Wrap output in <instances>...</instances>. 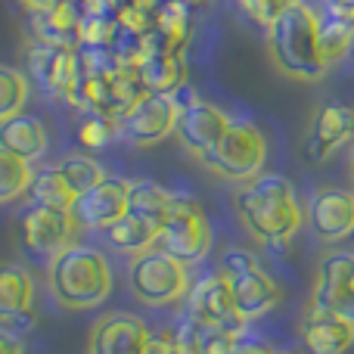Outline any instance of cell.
<instances>
[{
  "instance_id": "cell-1",
  "label": "cell",
  "mask_w": 354,
  "mask_h": 354,
  "mask_svg": "<svg viewBox=\"0 0 354 354\" xmlns=\"http://www.w3.org/2000/svg\"><path fill=\"white\" fill-rule=\"evenodd\" d=\"M236 214L243 227L268 245H283L301 230L308 221L295 187L283 174H258L236 189Z\"/></svg>"
},
{
  "instance_id": "cell-2",
  "label": "cell",
  "mask_w": 354,
  "mask_h": 354,
  "mask_svg": "<svg viewBox=\"0 0 354 354\" xmlns=\"http://www.w3.org/2000/svg\"><path fill=\"white\" fill-rule=\"evenodd\" d=\"M317 22L320 12L308 6L305 0L292 3L283 16L264 28L270 62L292 81H320L326 75V62L320 56L317 44Z\"/></svg>"
},
{
  "instance_id": "cell-3",
  "label": "cell",
  "mask_w": 354,
  "mask_h": 354,
  "mask_svg": "<svg viewBox=\"0 0 354 354\" xmlns=\"http://www.w3.org/2000/svg\"><path fill=\"white\" fill-rule=\"evenodd\" d=\"M47 283L56 305L66 311H91L112 292V264L97 245L72 243L50 261Z\"/></svg>"
},
{
  "instance_id": "cell-4",
  "label": "cell",
  "mask_w": 354,
  "mask_h": 354,
  "mask_svg": "<svg viewBox=\"0 0 354 354\" xmlns=\"http://www.w3.org/2000/svg\"><path fill=\"white\" fill-rule=\"evenodd\" d=\"M221 274L227 277L233 292V305L236 314L249 324L264 314H270L283 299V289L277 286V280L264 270V264L258 261V255H252L249 249L230 245L221 255Z\"/></svg>"
},
{
  "instance_id": "cell-5",
  "label": "cell",
  "mask_w": 354,
  "mask_h": 354,
  "mask_svg": "<svg viewBox=\"0 0 354 354\" xmlns=\"http://www.w3.org/2000/svg\"><path fill=\"white\" fill-rule=\"evenodd\" d=\"M199 162L208 171L224 177V180L245 183L264 171V162H268V137L261 134L258 124L233 118L230 128L224 131V137H221L205 156H199Z\"/></svg>"
},
{
  "instance_id": "cell-6",
  "label": "cell",
  "mask_w": 354,
  "mask_h": 354,
  "mask_svg": "<svg viewBox=\"0 0 354 354\" xmlns=\"http://www.w3.org/2000/svg\"><path fill=\"white\" fill-rule=\"evenodd\" d=\"M131 292L149 308H165L180 301L189 292V268L162 249H149L134 255L128 270Z\"/></svg>"
},
{
  "instance_id": "cell-7",
  "label": "cell",
  "mask_w": 354,
  "mask_h": 354,
  "mask_svg": "<svg viewBox=\"0 0 354 354\" xmlns=\"http://www.w3.org/2000/svg\"><path fill=\"white\" fill-rule=\"evenodd\" d=\"M156 249L168 252L187 268L199 264L212 252V224H208V214L202 212L199 202L187 199V196H174L171 212L165 214L159 227Z\"/></svg>"
},
{
  "instance_id": "cell-8",
  "label": "cell",
  "mask_w": 354,
  "mask_h": 354,
  "mask_svg": "<svg viewBox=\"0 0 354 354\" xmlns=\"http://www.w3.org/2000/svg\"><path fill=\"white\" fill-rule=\"evenodd\" d=\"M75 233H78V224L72 212L28 205L19 214V243L35 261H53L62 249L75 243Z\"/></svg>"
},
{
  "instance_id": "cell-9",
  "label": "cell",
  "mask_w": 354,
  "mask_h": 354,
  "mask_svg": "<svg viewBox=\"0 0 354 354\" xmlns=\"http://www.w3.org/2000/svg\"><path fill=\"white\" fill-rule=\"evenodd\" d=\"M183 317L193 320L196 326H218V330H230V333H243L245 320L236 314L233 305V292L227 277L221 274H208L199 283L189 286V292L183 295Z\"/></svg>"
},
{
  "instance_id": "cell-10",
  "label": "cell",
  "mask_w": 354,
  "mask_h": 354,
  "mask_svg": "<svg viewBox=\"0 0 354 354\" xmlns=\"http://www.w3.org/2000/svg\"><path fill=\"white\" fill-rule=\"evenodd\" d=\"M177 118H180V106L174 97L165 93H143L122 118H118V131L131 147H156L165 137L177 131Z\"/></svg>"
},
{
  "instance_id": "cell-11",
  "label": "cell",
  "mask_w": 354,
  "mask_h": 354,
  "mask_svg": "<svg viewBox=\"0 0 354 354\" xmlns=\"http://www.w3.org/2000/svg\"><path fill=\"white\" fill-rule=\"evenodd\" d=\"M354 140V109L345 103H324L314 112L308 134L301 140V156L305 162H326L333 153H339L342 147H348Z\"/></svg>"
},
{
  "instance_id": "cell-12",
  "label": "cell",
  "mask_w": 354,
  "mask_h": 354,
  "mask_svg": "<svg viewBox=\"0 0 354 354\" xmlns=\"http://www.w3.org/2000/svg\"><path fill=\"white\" fill-rule=\"evenodd\" d=\"M28 75L50 93V97L66 103L75 78H78V50L75 47H53V44L28 41L25 47Z\"/></svg>"
},
{
  "instance_id": "cell-13",
  "label": "cell",
  "mask_w": 354,
  "mask_h": 354,
  "mask_svg": "<svg viewBox=\"0 0 354 354\" xmlns=\"http://www.w3.org/2000/svg\"><path fill=\"white\" fill-rule=\"evenodd\" d=\"M354 301V252L333 249L320 258L317 280H314L311 311H336L345 314Z\"/></svg>"
},
{
  "instance_id": "cell-14",
  "label": "cell",
  "mask_w": 354,
  "mask_h": 354,
  "mask_svg": "<svg viewBox=\"0 0 354 354\" xmlns=\"http://www.w3.org/2000/svg\"><path fill=\"white\" fill-rule=\"evenodd\" d=\"M0 326L16 336L35 326V277L19 261H0Z\"/></svg>"
},
{
  "instance_id": "cell-15",
  "label": "cell",
  "mask_w": 354,
  "mask_h": 354,
  "mask_svg": "<svg viewBox=\"0 0 354 354\" xmlns=\"http://www.w3.org/2000/svg\"><path fill=\"white\" fill-rule=\"evenodd\" d=\"M124 214H128V180L124 177H106L103 183L81 193L72 205L78 230H106Z\"/></svg>"
},
{
  "instance_id": "cell-16",
  "label": "cell",
  "mask_w": 354,
  "mask_h": 354,
  "mask_svg": "<svg viewBox=\"0 0 354 354\" xmlns=\"http://www.w3.org/2000/svg\"><path fill=\"white\" fill-rule=\"evenodd\" d=\"M308 224L324 243H342L354 236V193L342 187H326L311 196Z\"/></svg>"
},
{
  "instance_id": "cell-17",
  "label": "cell",
  "mask_w": 354,
  "mask_h": 354,
  "mask_svg": "<svg viewBox=\"0 0 354 354\" xmlns=\"http://www.w3.org/2000/svg\"><path fill=\"white\" fill-rule=\"evenodd\" d=\"M230 122L233 118L227 115L221 106L208 103V100H196V103H189L180 109L174 137L180 140L183 149H189V153L199 159V156H205L208 149L224 137V131L230 128Z\"/></svg>"
},
{
  "instance_id": "cell-18",
  "label": "cell",
  "mask_w": 354,
  "mask_h": 354,
  "mask_svg": "<svg viewBox=\"0 0 354 354\" xmlns=\"http://www.w3.org/2000/svg\"><path fill=\"white\" fill-rule=\"evenodd\" d=\"M147 336V324L134 314H103L91 330V354H140Z\"/></svg>"
},
{
  "instance_id": "cell-19",
  "label": "cell",
  "mask_w": 354,
  "mask_h": 354,
  "mask_svg": "<svg viewBox=\"0 0 354 354\" xmlns=\"http://www.w3.org/2000/svg\"><path fill=\"white\" fill-rule=\"evenodd\" d=\"M301 342L308 354H348L354 348V324L336 311H311L301 320Z\"/></svg>"
},
{
  "instance_id": "cell-20",
  "label": "cell",
  "mask_w": 354,
  "mask_h": 354,
  "mask_svg": "<svg viewBox=\"0 0 354 354\" xmlns=\"http://www.w3.org/2000/svg\"><path fill=\"white\" fill-rule=\"evenodd\" d=\"M134 72L147 93H165V97H171V93H177L187 84V59H183V53H171V50L143 53L140 62L134 66Z\"/></svg>"
},
{
  "instance_id": "cell-21",
  "label": "cell",
  "mask_w": 354,
  "mask_h": 354,
  "mask_svg": "<svg viewBox=\"0 0 354 354\" xmlns=\"http://www.w3.org/2000/svg\"><path fill=\"white\" fill-rule=\"evenodd\" d=\"M81 22V10L72 0H59L53 10L28 12V41L53 44V47H75V31Z\"/></svg>"
},
{
  "instance_id": "cell-22",
  "label": "cell",
  "mask_w": 354,
  "mask_h": 354,
  "mask_svg": "<svg viewBox=\"0 0 354 354\" xmlns=\"http://www.w3.org/2000/svg\"><path fill=\"white\" fill-rule=\"evenodd\" d=\"M47 124H44L41 115L35 112H19V115L0 122V147H6L10 153L22 156V159L35 162L47 153Z\"/></svg>"
},
{
  "instance_id": "cell-23",
  "label": "cell",
  "mask_w": 354,
  "mask_h": 354,
  "mask_svg": "<svg viewBox=\"0 0 354 354\" xmlns=\"http://www.w3.org/2000/svg\"><path fill=\"white\" fill-rule=\"evenodd\" d=\"M106 239H109L112 249L128 252V255H140V252L156 249L159 224L147 218H137V214H124L112 227H106Z\"/></svg>"
},
{
  "instance_id": "cell-24",
  "label": "cell",
  "mask_w": 354,
  "mask_h": 354,
  "mask_svg": "<svg viewBox=\"0 0 354 354\" xmlns=\"http://www.w3.org/2000/svg\"><path fill=\"white\" fill-rule=\"evenodd\" d=\"M317 44H320V56H324L326 66L342 62L354 47V19L324 10L317 22Z\"/></svg>"
},
{
  "instance_id": "cell-25",
  "label": "cell",
  "mask_w": 354,
  "mask_h": 354,
  "mask_svg": "<svg viewBox=\"0 0 354 354\" xmlns=\"http://www.w3.org/2000/svg\"><path fill=\"white\" fill-rule=\"evenodd\" d=\"M174 205V193L156 180H128V214L156 221L162 227L165 214Z\"/></svg>"
},
{
  "instance_id": "cell-26",
  "label": "cell",
  "mask_w": 354,
  "mask_h": 354,
  "mask_svg": "<svg viewBox=\"0 0 354 354\" xmlns=\"http://www.w3.org/2000/svg\"><path fill=\"white\" fill-rule=\"evenodd\" d=\"M28 199H31V205L56 208V212H72L78 196H75V189L66 183V177L59 174V168L50 165V168L35 171L31 187H28Z\"/></svg>"
},
{
  "instance_id": "cell-27",
  "label": "cell",
  "mask_w": 354,
  "mask_h": 354,
  "mask_svg": "<svg viewBox=\"0 0 354 354\" xmlns=\"http://www.w3.org/2000/svg\"><path fill=\"white\" fill-rule=\"evenodd\" d=\"M31 177H35V168H31L28 159H22V156L10 153L6 147H0V205L28 196Z\"/></svg>"
},
{
  "instance_id": "cell-28",
  "label": "cell",
  "mask_w": 354,
  "mask_h": 354,
  "mask_svg": "<svg viewBox=\"0 0 354 354\" xmlns=\"http://www.w3.org/2000/svg\"><path fill=\"white\" fill-rule=\"evenodd\" d=\"M28 93H31L28 75L0 62V122L19 115L25 109V103H28Z\"/></svg>"
},
{
  "instance_id": "cell-29",
  "label": "cell",
  "mask_w": 354,
  "mask_h": 354,
  "mask_svg": "<svg viewBox=\"0 0 354 354\" xmlns=\"http://www.w3.org/2000/svg\"><path fill=\"white\" fill-rule=\"evenodd\" d=\"M56 168H59V174L66 177L68 187L75 189V196L87 193L91 187H97V183L106 180L103 165H100L97 159H91V156H66V159L56 162Z\"/></svg>"
},
{
  "instance_id": "cell-30",
  "label": "cell",
  "mask_w": 354,
  "mask_h": 354,
  "mask_svg": "<svg viewBox=\"0 0 354 354\" xmlns=\"http://www.w3.org/2000/svg\"><path fill=\"white\" fill-rule=\"evenodd\" d=\"M122 134L118 131V118L103 115V112H84L78 122V143L84 149H106L115 137Z\"/></svg>"
},
{
  "instance_id": "cell-31",
  "label": "cell",
  "mask_w": 354,
  "mask_h": 354,
  "mask_svg": "<svg viewBox=\"0 0 354 354\" xmlns=\"http://www.w3.org/2000/svg\"><path fill=\"white\" fill-rule=\"evenodd\" d=\"M115 16L112 12H93L81 16L78 31H75V47H112L115 37Z\"/></svg>"
},
{
  "instance_id": "cell-32",
  "label": "cell",
  "mask_w": 354,
  "mask_h": 354,
  "mask_svg": "<svg viewBox=\"0 0 354 354\" xmlns=\"http://www.w3.org/2000/svg\"><path fill=\"white\" fill-rule=\"evenodd\" d=\"M239 336L243 333H230V330H218V326H202L199 336H196V345L193 348L199 354H233V348H236Z\"/></svg>"
},
{
  "instance_id": "cell-33",
  "label": "cell",
  "mask_w": 354,
  "mask_h": 354,
  "mask_svg": "<svg viewBox=\"0 0 354 354\" xmlns=\"http://www.w3.org/2000/svg\"><path fill=\"white\" fill-rule=\"evenodd\" d=\"M236 3L252 22L268 28L277 16H283V12H286L292 3H299V0H236Z\"/></svg>"
},
{
  "instance_id": "cell-34",
  "label": "cell",
  "mask_w": 354,
  "mask_h": 354,
  "mask_svg": "<svg viewBox=\"0 0 354 354\" xmlns=\"http://www.w3.org/2000/svg\"><path fill=\"white\" fill-rule=\"evenodd\" d=\"M187 345L177 339V333L168 326V330H156L147 336V345H143L140 354H183Z\"/></svg>"
},
{
  "instance_id": "cell-35",
  "label": "cell",
  "mask_w": 354,
  "mask_h": 354,
  "mask_svg": "<svg viewBox=\"0 0 354 354\" xmlns=\"http://www.w3.org/2000/svg\"><path fill=\"white\" fill-rule=\"evenodd\" d=\"M0 354H25V348H22V336H16L12 330L0 326Z\"/></svg>"
},
{
  "instance_id": "cell-36",
  "label": "cell",
  "mask_w": 354,
  "mask_h": 354,
  "mask_svg": "<svg viewBox=\"0 0 354 354\" xmlns=\"http://www.w3.org/2000/svg\"><path fill=\"white\" fill-rule=\"evenodd\" d=\"M233 354H270V348H264L261 342H252V339L239 336L236 348H233Z\"/></svg>"
},
{
  "instance_id": "cell-37",
  "label": "cell",
  "mask_w": 354,
  "mask_h": 354,
  "mask_svg": "<svg viewBox=\"0 0 354 354\" xmlns=\"http://www.w3.org/2000/svg\"><path fill=\"white\" fill-rule=\"evenodd\" d=\"M326 12H339V16H354V0H324Z\"/></svg>"
},
{
  "instance_id": "cell-38",
  "label": "cell",
  "mask_w": 354,
  "mask_h": 354,
  "mask_svg": "<svg viewBox=\"0 0 354 354\" xmlns=\"http://www.w3.org/2000/svg\"><path fill=\"white\" fill-rule=\"evenodd\" d=\"M25 12H44V10H53L59 0H16Z\"/></svg>"
},
{
  "instance_id": "cell-39",
  "label": "cell",
  "mask_w": 354,
  "mask_h": 354,
  "mask_svg": "<svg viewBox=\"0 0 354 354\" xmlns=\"http://www.w3.org/2000/svg\"><path fill=\"white\" fill-rule=\"evenodd\" d=\"M345 317H348V320H351V324H354V301H351V305H348V308H345Z\"/></svg>"
},
{
  "instance_id": "cell-40",
  "label": "cell",
  "mask_w": 354,
  "mask_h": 354,
  "mask_svg": "<svg viewBox=\"0 0 354 354\" xmlns=\"http://www.w3.org/2000/svg\"><path fill=\"white\" fill-rule=\"evenodd\" d=\"M348 168H351V177H354V149H351V159H348Z\"/></svg>"
},
{
  "instance_id": "cell-41",
  "label": "cell",
  "mask_w": 354,
  "mask_h": 354,
  "mask_svg": "<svg viewBox=\"0 0 354 354\" xmlns=\"http://www.w3.org/2000/svg\"><path fill=\"white\" fill-rule=\"evenodd\" d=\"M183 354H199V351H196V348H183Z\"/></svg>"
},
{
  "instance_id": "cell-42",
  "label": "cell",
  "mask_w": 354,
  "mask_h": 354,
  "mask_svg": "<svg viewBox=\"0 0 354 354\" xmlns=\"http://www.w3.org/2000/svg\"><path fill=\"white\" fill-rule=\"evenodd\" d=\"M270 354H286V351H270Z\"/></svg>"
},
{
  "instance_id": "cell-43",
  "label": "cell",
  "mask_w": 354,
  "mask_h": 354,
  "mask_svg": "<svg viewBox=\"0 0 354 354\" xmlns=\"http://www.w3.org/2000/svg\"><path fill=\"white\" fill-rule=\"evenodd\" d=\"M351 53H354V47H351Z\"/></svg>"
}]
</instances>
